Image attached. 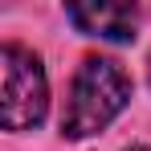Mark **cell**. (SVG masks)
Returning a JSON list of instances; mask_svg holds the SVG:
<instances>
[{"label":"cell","mask_w":151,"mask_h":151,"mask_svg":"<svg viewBox=\"0 0 151 151\" xmlns=\"http://www.w3.org/2000/svg\"><path fill=\"white\" fill-rule=\"evenodd\" d=\"M65 17L82 33L102 41H135V25H139L131 4H70Z\"/></svg>","instance_id":"obj_3"},{"label":"cell","mask_w":151,"mask_h":151,"mask_svg":"<svg viewBox=\"0 0 151 151\" xmlns=\"http://www.w3.org/2000/svg\"><path fill=\"white\" fill-rule=\"evenodd\" d=\"M131 102V78L114 57H86L74 74L65 114H61V135L65 139H90L123 114Z\"/></svg>","instance_id":"obj_1"},{"label":"cell","mask_w":151,"mask_h":151,"mask_svg":"<svg viewBox=\"0 0 151 151\" xmlns=\"http://www.w3.org/2000/svg\"><path fill=\"white\" fill-rule=\"evenodd\" d=\"M49 110V82L41 70V57L25 45L0 49V119L4 131H33Z\"/></svg>","instance_id":"obj_2"},{"label":"cell","mask_w":151,"mask_h":151,"mask_svg":"<svg viewBox=\"0 0 151 151\" xmlns=\"http://www.w3.org/2000/svg\"><path fill=\"white\" fill-rule=\"evenodd\" d=\"M127 151H151V147H147V143H135V147H127Z\"/></svg>","instance_id":"obj_4"}]
</instances>
